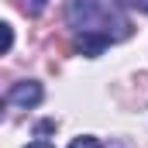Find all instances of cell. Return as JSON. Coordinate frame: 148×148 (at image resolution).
Returning a JSON list of instances; mask_svg holds the SVG:
<instances>
[{
    "instance_id": "obj_1",
    "label": "cell",
    "mask_w": 148,
    "mask_h": 148,
    "mask_svg": "<svg viewBox=\"0 0 148 148\" xmlns=\"http://www.w3.org/2000/svg\"><path fill=\"white\" fill-rule=\"evenodd\" d=\"M66 17L69 24L79 28L83 35H103L110 41L131 35V21L124 17V10L117 3H93V0H73L66 7Z\"/></svg>"
},
{
    "instance_id": "obj_2",
    "label": "cell",
    "mask_w": 148,
    "mask_h": 148,
    "mask_svg": "<svg viewBox=\"0 0 148 148\" xmlns=\"http://www.w3.org/2000/svg\"><path fill=\"white\" fill-rule=\"evenodd\" d=\"M41 97H45V90H41V83L35 79H24V83H14L10 90H7V103H14V107H35L41 103Z\"/></svg>"
},
{
    "instance_id": "obj_3",
    "label": "cell",
    "mask_w": 148,
    "mask_h": 148,
    "mask_svg": "<svg viewBox=\"0 0 148 148\" xmlns=\"http://www.w3.org/2000/svg\"><path fill=\"white\" fill-rule=\"evenodd\" d=\"M107 45H110V38H103V35H79L76 38V48H79L86 59H97Z\"/></svg>"
},
{
    "instance_id": "obj_4",
    "label": "cell",
    "mask_w": 148,
    "mask_h": 148,
    "mask_svg": "<svg viewBox=\"0 0 148 148\" xmlns=\"http://www.w3.org/2000/svg\"><path fill=\"white\" fill-rule=\"evenodd\" d=\"M10 45H14V28H10L7 21H0V55H7Z\"/></svg>"
},
{
    "instance_id": "obj_5",
    "label": "cell",
    "mask_w": 148,
    "mask_h": 148,
    "mask_svg": "<svg viewBox=\"0 0 148 148\" xmlns=\"http://www.w3.org/2000/svg\"><path fill=\"white\" fill-rule=\"evenodd\" d=\"M69 148H103V145H100V138L83 134V138H73V145H69Z\"/></svg>"
},
{
    "instance_id": "obj_6",
    "label": "cell",
    "mask_w": 148,
    "mask_h": 148,
    "mask_svg": "<svg viewBox=\"0 0 148 148\" xmlns=\"http://www.w3.org/2000/svg\"><path fill=\"white\" fill-rule=\"evenodd\" d=\"M55 131V121H38L35 124V134H52Z\"/></svg>"
},
{
    "instance_id": "obj_7",
    "label": "cell",
    "mask_w": 148,
    "mask_h": 148,
    "mask_svg": "<svg viewBox=\"0 0 148 148\" xmlns=\"http://www.w3.org/2000/svg\"><path fill=\"white\" fill-rule=\"evenodd\" d=\"M24 148H52L48 141H31V145H24Z\"/></svg>"
}]
</instances>
